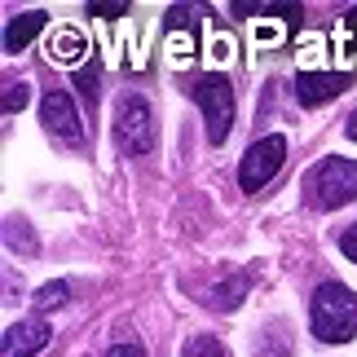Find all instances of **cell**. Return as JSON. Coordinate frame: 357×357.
I'll return each mask as SVG.
<instances>
[{"mask_svg": "<svg viewBox=\"0 0 357 357\" xmlns=\"http://www.w3.org/2000/svg\"><path fill=\"white\" fill-rule=\"evenodd\" d=\"M309 326L322 344H349L357 335V296L344 282H322L309 300Z\"/></svg>", "mask_w": 357, "mask_h": 357, "instance_id": "6da1fadb", "label": "cell"}, {"mask_svg": "<svg viewBox=\"0 0 357 357\" xmlns=\"http://www.w3.org/2000/svg\"><path fill=\"white\" fill-rule=\"evenodd\" d=\"M305 199L318 212L353 203L357 199V159H322L318 168L305 176Z\"/></svg>", "mask_w": 357, "mask_h": 357, "instance_id": "7a4b0ae2", "label": "cell"}, {"mask_svg": "<svg viewBox=\"0 0 357 357\" xmlns=\"http://www.w3.org/2000/svg\"><path fill=\"white\" fill-rule=\"evenodd\" d=\"M190 93H195L199 111L208 119V142L221 146L229 137V123H234V89H229V79L225 75H199Z\"/></svg>", "mask_w": 357, "mask_h": 357, "instance_id": "3957f363", "label": "cell"}, {"mask_svg": "<svg viewBox=\"0 0 357 357\" xmlns=\"http://www.w3.org/2000/svg\"><path fill=\"white\" fill-rule=\"evenodd\" d=\"M115 142L128 150V155H150L155 150V115H150V102L137 98V93H123L115 106Z\"/></svg>", "mask_w": 357, "mask_h": 357, "instance_id": "277c9868", "label": "cell"}, {"mask_svg": "<svg viewBox=\"0 0 357 357\" xmlns=\"http://www.w3.org/2000/svg\"><path fill=\"white\" fill-rule=\"evenodd\" d=\"M282 159H287V137H278V132H273V137H260V142L243 155V163H238V185H243V195L265 190L269 176H278Z\"/></svg>", "mask_w": 357, "mask_h": 357, "instance_id": "5b68a950", "label": "cell"}, {"mask_svg": "<svg viewBox=\"0 0 357 357\" xmlns=\"http://www.w3.org/2000/svg\"><path fill=\"white\" fill-rule=\"evenodd\" d=\"M40 123H45V132L53 142H62V146L84 142V123L75 115V102H71V93H62V89L45 93V102H40Z\"/></svg>", "mask_w": 357, "mask_h": 357, "instance_id": "8992f818", "label": "cell"}, {"mask_svg": "<svg viewBox=\"0 0 357 357\" xmlns=\"http://www.w3.org/2000/svg\"><path fill=\"white\" fill-rule=\"evenodd\" d=\"M349 84H353L349 71H300V79H296V98L305 102V106H322V102L340 98Z\"/></svg>", "mask_w": 357, "mask_h": 357, "instance_id": "52a82bcc", "label": "cell"}, {"mask_svg": "<svg viewBox=\"0 0 357 357\" xmlns=\"http://www.w3.org/2000/svg\"><path fill=\"white\" fill-rule=\"evenodd\" d=\"M45 344H49V322L45 318H22L5 331V357H31Z\"/></svg>", "mask_w": 357, "mask_h": 357, "instance_id": "ba28073f", "label": "cell"}, {"mask_svg": "<svg viewBox=\"0 0 357 357\" xmlns=\"http://www.w3.org/2000/svg\"><path fill=\"white\" fill-rule=\"evenodd\" d=\"M45 26H49L45 9H26V13H18V18H9V26H5V53H22L40 31H45Z\"/></svg>", "mask_w": 357, "mask_h": 357, "instance_id": "9c48e42d", "label": "cell"}, {"mask_svg": "<svg viewBox=\"0 0 357 357\" xmlns=\"http://www.w3.org/2000/svg\"><path fill=\"white\" fill-rule=\"evenodd\" d=\"M84 53H89V45H84V36H79L75 26H58V31L49 36V58H53V62L75 66Z\"/></svg>", "mask_w": 357, "mask_h": 357, "instance_id": "30bf717a", "label": "cell"}, {"mask_svg": "<svg viewBox=\"0 0 357 357\" xmlns=\"http://www.w3.org/2000/svg\"><path fill=\"white\" fill-rule=\"evenodd\" d=\"M181 357H225V349H221V340H216V335H190Z\"/></svg>", "mask_w": 357, "mask_h": 357, "instance_id": "8fae6325", "label": "cell"}, {"mask_svg": "<svg viewBox=\"0 0 357 357\" xmlns=\"http://www.w3.org/2000/svg\"><path fill=\"white\" fill-rule=\"evenodd\" d=\"M26 102H31V84L26 79H9L5 84V115H18Z\"/></svg>", "mask_w": 357, "mask_h": 357, "instance_id": "7c38bea8", "label": "cell"}, {"mask_svg": "<svg viewBox=\"0 0 357 357\" xmlns=\"http://www.w3.org/2000/svg\"><path fill=\"white\" fill-rule=\"evenodd\" d=\"M243 291H247V278H234V282H225L221 291H216V300H212V305H216V309H234Z\"/></svg>", "mask_w": 357, "mask_h": 357, "instance_id": "4fadbf2b", "label": "cell"}, {"mask_svg": "<svg viewBox=\"0 0 357 357\" xmlns=\"http://www.w3.org/2000/svg\"><path fill=\"white\" fill-rule=\"evenodd\" d=\"M36 305H40V309H53V305H66V282H49V287H40V296H36Z\"/></svg>", "mask_w": 357, "mask_h": 357, "instance_id": "5bb4252c", "label": "cell"}, {"mask_svg": "<svg viewBox=\"0 0 357 357\" xmlns=\"http://www.w3.org/2000/svg\"><path fill=\"white\" fill-rule=\"evenodd\" d=\"M168 53H172V62H185L190 53H195V36H181V31H176V36H172V49H168Z\"/></svg>", "mask_w": 357, "mask_h": 357, "instance_id": "9a60e30c", "label": "cell"}, {"mask_svg": "<svg viewBox=\"0 0 357 357\" xmlns=\"http://www.w3.org/2000/svg\"><path fill=\"white\" fill-rule=\"evenodd\" d=\"M79 93H84L89 102H98V66H84V71H79Z\"/></svg>", "mask_w": 357, "mask_h": 357, "instance_id": "2e32d148", "label": "cell"}, {"mask_svg": "<svg viewBox=\"0 0 357 357\" xmlns=\"http://www.w3.org/2000/svg\"><path fill=\"white\" fill-rule=\"evenodd\" d=\"M340 252H344V256L353 260V265H357V221L344 229V234H340Z\"/></svg>", "mask_w": 357, "mask_h": 357, "instance_id": "e0dca14e", "label": "cell"}, {"mask_svg": "<svg viewBox=\"0 0 357 357\" xmlns=\"http://www.w3.org/2000/svg\"><path fill=\"white\" fill-rule=\"evenodd\" d=\"M89 13H93V18H123L128 5H123V0H115V5H89Z\"/></svg>", "mask_w": 357, "mask_h": 357, "instance_id": "ac0fdd59", "label": "cell"}, {"mask_svg": "<svg viewBox=\"0 0 357 357\" xmlns=\"http://www.w3.org/2000/svg\"><path fill=\"white\" fill-rule=\"evenodd\" d=\"M106 357H146V349L137 344V340H128V344H111V349H106Z\"/></svg>", "mask_w": 357, "mask_h": 357, "instance_id": "d6986e66", "label": "cell"}, {"mask_svg": "<svg viewBox=\"0 0 357 357\" xmlns=\"http://www.w3.org/2000/svg\"><path fill=\"white\" fill-rule=\"evenodd\" d=\"M349 137H353V142H357V111H353V119H349V128H344Z\"/></svg>", "mask_w": 357, "mask_h": 357, "instance_id": "ffe728a7", "label": "cell"}]
</instances>
